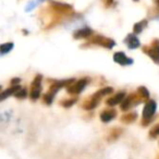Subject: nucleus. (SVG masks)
Returning a JSON list of instances; mask_svg holds the SVG:
<instances>
[{
  "label": "nucleus",
  "mask_w": 159,
  "mask_h": 159,
  "mask_svg": "<svg viewBox=\"0 0 159 159\" xmlns=\"http://www.w3.org/2000/svg\"><path fill=\"white\" fill-rule=\"evenodd\" d=\"M113 60L121 66H130V64L133 63V60L126 57L125 53L123 52H116L113 55Z\"/></svg>",
  "instance_id": "nucleus-7"
},
{
  "label": "nucleus",
  "mask_w": 159,
  "mask_h": 159,
  "mask_svg": "<svg viewBox=\"0 0 159 159\" xmlns=\"http://www.w3.org/2000/svg\"><path fill=\"white\" fill-rule=\"evenodd\" d=\"M155 111H156V102L154 100H148L146 102L145 107L143 110V118L144 120H149L150 118L154 116Z\"/></svg>",
  "instance_id": "nucleus-6"
},
{
  "label": "nucleus",
  "mask_w": 159,
  "mask_h": 159,
  "mask_svg": "<svg viewBox=\"0 0 159 159\" xmlns=\"http://www.w3.org/2000/svg\"><path fill=\"white\" fill-rule=\"evenodd\" d=\"M135 99H136V97H135V95H132V96H129L128 98H125V99L122 102V105H121V109L122 110H128L129 108H130V106L132 105V102H135Z\"/></svg>",
  "instance_id": "nucleus-13"
},
{
  "label": "nucleus",
  "mask_w": 159,
  "mask_h": 159,
  "mask_svg": "<svg viewBox=\"0 0 159 159\" xmlns=\"http://www.w3.org/2000/svg\"><path fill=\"white\" fill-rule=\"evenodd\" d=\"M146 25H147V21H146V20L141 21V22L136 23V24L134 25V27H133V32H134V33H136V34L141 33V32L146 27Z\"/></svg>",
  "instance_id": "nucleus-14"
},
{
  "label": "nucleus",
  "mask_w": 159,
  "mask_h": 159,
  "mask_svg": "<svg viewBox=\"0 0 159 159\" xmlns=\"http://www.w3.org/2000/svg\"><path fill=\"white\" fill-rule=\"evenodd\" d=\"M92 43L94 44H97V45H100L102 47H106V48H112L113 46L116 45L115 40L110 39V38H107V37H104V36H100V35H97L92 39Z\"/></svg>",
  "instance_id": "nucleus-5"
},
{
  "label": "nucleus",
  "mask_w": 159,
  "mask_h": 159,
  "mask_svg": "<svg viewBox=\"0 0 159 159\" xmlns=\"http://www.w3.org/2000/svg\"><path fill=\"white\" fill-rule=\"evenodd\" d=\"M14 96H16V98L23 99V98H25L27 96V91L25 89H22V87H20V89L16 91V93L14 94Z\"/></svg>",
  "instance_id": "nucleus-17"
},
{
  "label": "nucleus",
  "mask_w": 159,
  "mask_h": 159,
  "mask_svg": "<svg viewBox=\"0 0 159 159\" xmlns=\"http://www.w3.org/2000/svg\"><path fill=\"white\" fill-rule=\"evenodd\" d=\"M144 52L152 59L155 63L159 64V40L155 39L150 46H145L143 48Z\"/></svg>",
  "instance_id": "nucleus-2"
},
{
  "label": "nucleus",
  "mask_w": 159,
  "mask_h": 159,
  "mask_svg": "<svg viewBox=\"0 0 159 159\" xmlns=\"http://www.w3.org/2000/svg\"><path fill=\"white\" fill-rule=\"evenodd\" d=\"M93 34V31H92L89 27H84V29L77 30V31L74 32L73 34V37L75 39H82V38H87Z\"/></svg>",
  "instance_id": "nucleus-8"
},
{
  "label": "nucleus",
  "mask_w": 159,
  "mask_h": 159,
  "mask_svg": "<svg viewBox=\"0 0 159 159\" xmlns=\"http://www.w3.org/2000/svg\"><path fill=\"white\" fill-rule=\"evenodd\" d=\"M137 91H139V97H142L143 99H147V98L149 97V92H148L144 86H139Z\"/></svg>",
  "instance_id": "nucleus-16"
},
{
  "label": "nucleus",
  "mask_w": 159,
  "mask_h": 159,
  "mask_svg": "<svg viewBox=\"0 0 159 159\" xmlns=\"http://www.w3.org/2000/svg\"><path fill=\"white\" fill-rule=\"evenodd\" d=\"M157 135H159V124L152 128V130L150 131V136L152 137H156Z\"/></svg>",
  "instance_id": "nucleus-18"
},
{
  "label": "nucleus",
  "mask_w": 159,
  "mask_h": 159,
  "mask_svg": "<svg viewBox=\"0 0 159 159\" xmlns=\"http://www.w3.org/2000/svg\"><path fill=\"white\" fill-rule=\"evenodd\" d=\"M40 93H42V75H37V76L34 79L33 83H32V89H31V99L36 100L39 98Z\"/></svg>",
  "instance_id": "nucleus-3"
},
{
  "label": "nucleus",
  "mask_w": 159,
  "mask_h": 159,
  "mask_svg": "<svg viewBox=\"0 0 159 159\" xmlns=\"http://www.w3.org/2000/svg\"><path fill=\"white\" fill-rule=\"evenodd\" d=\"M20 85H13L12 87H10V89H6L5 92H3L2 94H1V100H5L6 98L8 97V96H11V95H14V94L16 93V91H18L19 89H20Z\"/></svg>",
  "instance_id": "nucleus-12"
},
{
  "label": "nucleus",
  "mask_w": 159,
  "mask_h": 159,
  "mask_svg": "<svg viewBox=\"0 0 159 159\" xmlns=\"http://www.w3.org/2000/svg\"><path fill=\"white\" fill-rule=\"evenodd\" d=\"M155 3H156V5L159 7V0H155Z\"/></svg>",
  "instance_id": "nucleus-20"
},
{
  "label": "nucleus",
  "mask_w": 159,
  "mask_h": 159,
  "mask_svg": "<svg viewBox=\"0 0 159 159\" xmlns=\"http://www.w3.org/2000/svg\"><path fill=\"white\" fill-rule=\"evenodd\" d=\"M13 48V44L12 43H6V44L1 45V55H6V53L10 52Z\"/></svg>",
  "instance_id": "nucleus-15"
},
{
  "label": "nucleus",
  "mask_w": 159,
  "mask_h": 159,
  "mask_svg": "<svg viewBox=\"0 0 159 159\" xmlns=\"http://www.w3.org/2000/svg\"><path fill=\"white\" fill-rule=\"evenodd\" d=\"M86 83H87V80L86 79H82V80H79L77 82L73 83L71 84L70 86H68V93L69 94H72V95H77L80 94L81 92L84 89V87L86 86Z\"/></svg>",
  "instance_id": "nucleus-4"
},
{
  "label": "nucleus",
  "mask_w": 159,
  "mask_h": 159,
  "mask_svg": "<svg viewBox=\"0 0 159 159\" xmlns=\"http://www.w3.org/2000/svg\"><path fill=\"white\" fill-rule=\"evenodd\" d=\"M124 42H125L126 46L130 49H135L137 47H139V40L134 34H129L125 39H124Z\"/></svg>",
  "instance_id": "nucleus-9"
},
{
  "label": "nucleus",
  "mask_w": 159,
  "mask_h": 159,
  "mask_svg": "<svg viewBox=\"0 0 159 159\" xmlns=\"http://www.w3.org/2000/svg\"><path fill=\"white\" fill-rule=\"evenodd\" d=\"M116 116H117V112H116L115 110H106L102 112L100 119H102V122H109L110 120H112Z\"/></svg>",
  "instance_id": "nucleus-11"
},
{
  "label": "nucleus",
  "mask_w": 159,
  "mask_h": 159,
  "mask_svg": "<svg viewBox=\"0 0 159 159\" xmlns=\"http://www.w3.org/2000/svg\"><path fill=\"white\" fill-rule=\"evenodd\" d=\"M74 102H76V99H70V100H66V102H62V105H63L64 107H70L72 106Z\"/></svg>",
  "instance_id": "nucleus-19"
},
{
  "label": "nucleus",
  "mask_w": 159,
  "mask_h": 159,
  "mask_svg": "<svg viewBox=\"0 0 159 159\" xmlns=\"http://www.w3.org/2000/svg\"><path fill=\"white\" fill-rule=\"evenodd\" d=\"M110 93H112V89H110V87H105V89H99V91H98L97 93L94 94L93 97H92L91 99L86 102V105L84 106V108L85 109L95 108V107L98 105V102H100L102 97H104L105 95H108V94H110Z\"/></svg>",
  "instance_id": "nucleus-1"
},
{
  "label": "nucleus",
  "mask_w": 159,
  "mask_h": 159,
  "mask_svg": "<svg viewBox=\"0 0 159 159\" xmlns=\"http://www.w3.org/2000/svg\"><path fill=\"white\" fill-rule=\"evenodd\" d=\"M124 97H125V93H124V92H120V93L116 94L115 96L109 98V99L107 100V104H108L109 106H116V105L123 102Z\"/></svg>",
  "instance_id": "nucleus-10"
}]
</instances>
